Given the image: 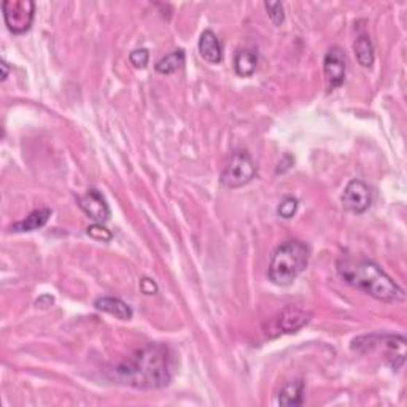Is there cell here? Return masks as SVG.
Here are the masks:
<instances>
[{"instance_id": "cell-1", "label": "cell", "mask_w": 407, "mask_h": 407, "mask_svg": "<svg viewBox=\"0 0 407 407\" xmlns=\"http://www.w3.org/2000/svg\"><path fill=\"white\" fill-rule=\"evenodd\" d=\"M115 376L121 383L134 388L167 387L174 377V355L163 344H147L116 366Z\"/></svg>"}, {"instance_id": "cell-2", "label": "cell", "mask_w": 407, "mask_h": 407, "mask_svg": "<svg viewBox=\"0 0 407 407\" xmlns=\"http://www.w3.org/2000/svg\"><path fill=\"white\" fill-rule=\"evenodd\" d=\"M337 272L349 285L382 303H399L406 296L404 289L371 260L341 258L337 261Z\"/></svg>"}, {"instance_id": "cell-3", "label": "cell", "mask_w": 407, "mask_h": 407, "mask_svg": "<svg viewBox=\"0 0 407 407\" xmlns=\"http://www.w3.org/2000/svg\"><path fill=\"white\" fill-rule=\"evenodd\" d=\"M310 248L303 241H287L276 248L269 264V278L278 287H288L309 264Z\"/></svg>"}, {"instance_id": "cell-4", "label": "cell", "mask_w": 407, "mask_h": 407, "mask_svg": "<svg viewBox=\"0 0 407 407\" xmlns=\"http://www.w3.org/2000/svg\"><path fill=\"white\" fill-rule=\"evenodd\" d=\"M256 175V164L247 152H236L223 169L220 182L225 188L237 189L248 185Z\"/></svg>"}, {"instance_id": "cell-5", "label": "cell", "mask_w": 407, "mask_h": 407, "mask_svg": "<svg viewBox=\"0 0 407 407\" xmlns=\"http://www.w3.org/2000/svg\"><path fill=\"white\" fill-rule=\"evenodd\" d=\"M2 10L5 24L10 32L19 35L31 29L35 16V3L31 0H5Z\"/></svg>"}, {"instance_id": "cell-6", "label": "cell", "mask_w": 407, "mask_h": 407, "mask_svg": "<svg viewBox=\"0 0 407 407\" xmlns=\"http://www.w3.org/2000/svg\"><path fill=\"white\" fill-rule=\"evenodd\" d=\"M372 202V191L369 185H366L363 180H352L345 186L342 193V205L345 210L352 214H365L371 207Z\"/></svg>"}, {"instance_id": "cell-7", "label": "cell", "mask_w": 407, "mask_h": 407, "mask_svg": "<svg viewBox=\"0 0 407 407\" xmlns=\"http://www.w3.org/2000/svg\"><path fill=\"white\" fill-rule=\"evenodd\" d=\"M323 72L330 88L342 86L347 72V54L341 47H331L323 59Z\"/></svg>"}, {"instance_id": "cell-8", "label": "cell", "mask_w": 407, "mask_h": 407, "mask_svg": "<svg viewBox=\"0 0 407 407\" xmlns=\"http://www.w3.org/2000/svg\"><path fill=\"white\" fill-rule=\"evenodd\" d=\"M77 202L91 220L97 223H105L110 220V207L107 200L96 188L88 189L83 196H78Z\"/></svg>"}, {"instance_id": "cell-9", "label": "cell", "mask_w": 407, "mask_h": 407, "mask_svg": "<svg viewBox=\"0 0 407 407\" xmlns=\"http://www.w3.org/2000/svg\"><path fill=\"white\" fill-rule=\"evenodd\" d=\"M310 314L299 308H287L276 319V330L280 334H292L299 331L310 321Z\"/></svg>"}, {"instance_id": "cell-10", "label": "cell", "mask_w": 407, "mask_h": 407, "mask_svg": "<svg viewBox=\"0 0 407 407\" xmlns=\"http://www.w3.org/2000/svg\"><path fill=\"white\" fill-rule=\"evenodd\" d=\"M198 48L199 54L209 64H220L223 61V45L214 31L207 29L200 33Z\"/></svg>"}, {"instance_id": "cell-11", "label": "cell", "mask_w": 407, "mask_h": 407, "mask_svg": "<svg viewBox=\"0 0 407 407\" xmlns=\"http://www.w3.org/2000/svg\"><path fill=\"white\" fill-rule=\"evenodd\" d=\"M385 344V360L393 369H399L406 361V339L403 336L382 337Z\"/></svg>"}, {"instance_id": "cell-12", "label": "cell", "mask_w": 407, "mask_h": 407, "mask_svg": "<svg viewBox=\"0 0 407 407\" xmlns=\"http://www.w3.org/2000/svg\"><path fill=\"white\" fill-rule=\"evenodd\" d=\"M96 309L100 312H105V314H110L116 317L120 320H131L134 312L132 309L127 305L125 301L120 298H111V296H104L96 299Z\"/></svg>"}, {"instance_id": "cell-13", "label": "cell", "mask_w": 407, "mask_h": 407, "mask_svg": "<svg viewBox=\"0 0 407 407\" xmlns=\"http://www.w3.org/2000/svg\"><path fill=\"white\" fill-rule=\"evenodd\" d=\"M53 212L49 209H38L33 210L32 214L26 216L24 220H21L15 225H11L10 230L13 232H31V231H37L47 225L49 216H51Z\"/></svg>"}, {"instance_id": "cell-14", "label": "cell", "mask_w": 407, "mask_h": 407, "mask_svg": "<svg viewBox=\"0 0 407 407\" xmlns=\"http://www.w3.org/2000/svg\"><path fill=\"white\" fill-rule=\"evenodd\" d=\"M304 382L298 378V381L288 382L285 387L278 393V404L280 406H303L304 403Z\"/></svg>"}, {"instance_id": "cell-15", "label": "cell", "mask_w": 407, "mask_h": 407, "mask_svg": "<svg viewBox=\"0 0 407 407\" xmlns=\"http://www.w3.org/2000/svg\"><path fill=\"white\" fill-rule=\"evenodd\" d=\"M258 65V54L253 49H239L234 56V70L239 77H252Z\"/></svg>"}, {"instance_id": "cell-16", "label": "cell", "mask_w": 407, "mask_h": 407, "mask_svg": "<svg viewBox=\"0 0 407 407\" xmlns=\"http://www.w3.org/2000/svg\"><path fill=\"white\" fill-rule=\"evenodd\" d=\"M353 49H355L356 59H358V64L361 67H366V69L372 67L376 59V53H374V45H372L369 37L361 35L356 38V42L353 43Z\"/></svg>"}, {"instance_id": "cell-17", "label": "cell", "mask_w": 407, "mask_h": 407, "mask_svg": "<svg viewBox=\"0 0 407 407\" xmlns=\"http://www.w3.org/2000/svg\"><path fill=\"white\" fill-rule=\"evenodd\" d=\"M185 51L183 49H175V51H172L170 54L164 56L163 59H159L158 63H156L154 69L156 72H159V74L163 75H170V74H175L177 70H180L183 64H185Z\"/></svg>"}, {"instance_id": "cell-18", "label": "cell", "mask_w": 407, "mask_h": 407, "mask_svg": "<svg viewBox=\"0 0 407 407\" xmlns=\"http://www.w3.org/2000/svg\"><path fill=\"white\" fill-rule=\"evenodd\" d=\"M298 205H299V204H298V199H296V198L287 196V198H283V200L280 202V205H278L277 212H278V215L282 216V218L289 220V218H293L294 215H296Z\"/></svg>"}, {"instance_id": "cell-19", "label": "cell", "mask_w": 407, "mask_h": 407, "mask_svg": "<svg viewBox=\"0 0 407 407\" xmlns=\"http://www.w3.org/2000/svg\"><path fill=\"white\" fill-rule=\"evenodd\" d=\"M264 7L267 10V15H269L271 21L274 22L276 26H280L283 21H285V10H283L282 2H266Z\"/></svg>"}, {"instance_id": "cell-20", "label": "cell", "mask_w": 407, "mask_h": 407, "mask_svg": "<svg viewBox=\"0 0 407 407\" xmlns=\"http://www.w3.org/2000/svg\"><path fill=\"white\" fill-rule=\"evenodd\" d=\"M88 236L94 239V241H100V242H110L113 239V234H111L107 228H104L102 225H91L86 230Z\"/></svg>"}, {"instance_id": "cell-21", "label": "cell", "mask_w": 407, "mask_h": 407, "mask_svg": "<svg viewBox=\"0 0 407 407\" xmlns=\"http://www.w3.org/2000/svg\"><path fill=\"white\" fill-rule=\"evenodd\" d=\"M129 61L131 64L136 67V69H145L150 61V53L148 49L145 48H138V49H134L129 54Z\"/></svg>"}, {"instance_id": "cell-22", "label": "cell", "mask_w": 407, "mask_h": 407, "mask_svg": "<svg viewBox=\"0 0 407 407\" xmlns=\"http://www.w3.org/2000/svg\"><path fill=\"white\" fill-rule=\"evenodd\" d=\"M141 288L145 294H154L158 292V287H156V283L153 280H150V278H142L141 282Z\"/></svg>"}, {"instance_id": "cell-23", "label": "cell", "mask_w": 407, "mask_h": 407, "mask_svg": "<svg viewBox=\"0 0 407 407\" xmlns=\"http://www.w3.org/2000/svg\"><path fill=\"white\" fill-rule=\"evenodd\" d=\"M2 81H5L7 80V77H8V65H7V63H5V61H2Z\"/></svg>"}]
</instances>
